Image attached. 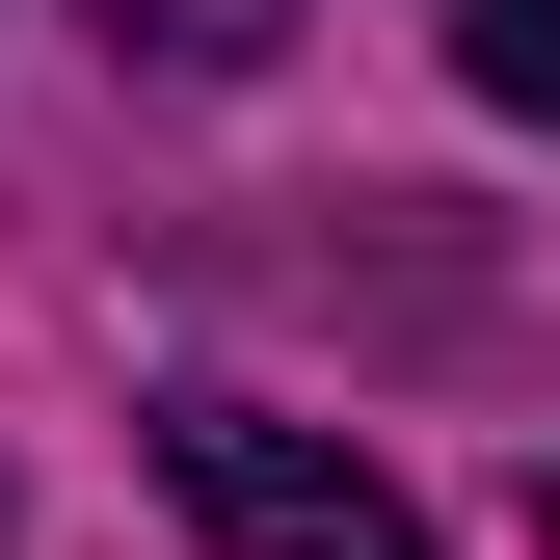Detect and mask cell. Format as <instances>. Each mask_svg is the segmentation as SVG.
Instances as JSON below:
<instances>
[{"mask_svg": "<svg viewBox=\"0 0 560 560\" xmlns=\"http://www.w3.org/2000/svg\"><path fill=\"white\" fill-rule=\"evenodd\" d=\"M161 508L214 560H428V508H400L347 428H294V400H161Z\"/></svg>", "mask_w": 560, "mask_h": 560, "instance_id": "cell-1", "label": "cell"}, {"mask_svg": "<svg viewBox=\"0 0 560 560\" xmlns=\"http://www.w3.org/2000/svg\"><path fill=\"white\" fill-rule=\"evenodd\" d=\"M454 81H480V107H534V133H560V0H454Z\"/></svg>", "mask_w": 560, "mask_h": 560, "instance_id": "cell-2", "label": "cell"}, {"mask_svg": "<svg viewBox=\"0 0 560 560\" xmlns=\"http://www.w3.org/2000/svg\"><path fill=\"white\" fill-rule=\"evenodd\" d=\"M107 54H161V81H241V54H267V0H107Z\"/></svg>", "mask_w": 560, "mask_h": 560, "instance_id": "cell-3", "label": "cell"}, {"mask_svg": "<svg viewBox=\"0 0 560 560\" xmlns=\"http://www.w3.org/2000/svg\"><path fill=\"white\" fill-rule=\"evenodd\" d=\"M534 560H560V480H534Z\"/></svg>", "mask_w": 560, "mask_h": 560, "instance_id": "cell-4", "label": "cell"}]
</instances>
